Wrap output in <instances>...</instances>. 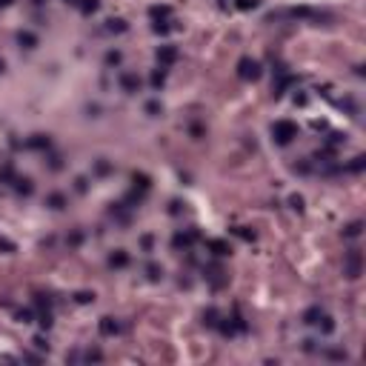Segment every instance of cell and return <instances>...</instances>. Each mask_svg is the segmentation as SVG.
<instances>
[{"label":"cell","instance_id":"1","mask_svg":"<svg viewBox=\"0 0 366 366\" xmlns=\"http://www.w3.org/2000/svg\"><path fill=\"white\" fill-rule=\"evenodd\" d=\"M277 18H289V20H312V23H326L332 20V15L326 12L309 9V6H297V9H283V12H272L266 20H277Z\"/></svg>","mask_w":366,"mask_h":366},{"label":"cell","instance_id":"2","mask_svg":"<svg viewBox=\"0 0 366 366\" xmlns=\"http://www.w3.org/2000/svg\"><path fill=\"white\" fill-rule=\"evenodd\" d=\"M295 138H297V123H292V120H275L272 123V140L277 146H289Z\"/></svg>","mask_w":366,"mask_h":366},{"label":"cell","instance_id":"3","mask_svg":"<svg viewBox=\"0 0 366 366\" xmlns=\"http://www.w3.org/2000/svg\"><path fill=\"white\" fill-rule=\"evenodd\" d=\"M363 272V255H360V249H349L346 257H343V275L349 280H357Z\"/></svg>","mask_w":366,"mask_h":366},{"label":"cell","instance_id":"4","mask_svg":"<svg viewBox=\"0 0 366 366\" xmlns=\"http://www.w3.org/2000/svg\"><path fill=\"white\" fill-rule=\"evenodd\" d=\"M198 240H200V232H198V229H186V232H175V235H172V246L180 252V249L195 246Z\"/></svg>","mask_w":366,"mask_h":366},{"label":"cell","instance_id":"5","mask_svg":"<svg viewBox=\"0 0 366 366\" xmlns=\"http://www.w3.org/2000/svg\"><path fill=\"white\" fill-rule=\"evenodd\" d=\"M238 78L240 80H257L260 78V63L252 58H240L238 60Z\"/></svg>","mask_w":366,"mask_h":366},{"label":"cell","instance_id":"6","mask_svg":"<svg viewBox=\"0 0 366 366\" xmlns=\"http://www.w3.org/2000/svg\"><path fill=\"white\" fill-rule=\"evenodd\" d=\"M155 58H158V66H172V63H178L180 52L178 46H158V52H155Z\"/></svg>","mask_w":366,"mask_h":366},{"label":"cell","instance_id":"7","mask_svg":"<svg viewBox=\"0 0 366 366\" xmlns=\"http://www.w3.org/2000/svg\"><path fill=\"white\" fill-rule=\"evenodd\" d=\"M206 280L212 283V289H223L229 283V275L223 272L220 266H209L206 269Z\"/></svg>","mask_w":366,"mask_h":366},{"label":"cell","instance_id":"8","mask_svg":"<svg viewBox=\"0 0 366 366\" xmlns=\"http://www.w3.org/2000/svg\"><path fill=\"white\" fill-rule=\"evenodd\" d=\"M120 89L126 92V95L140 92V78L135 75V72H123V75H120Z\"/></svg>","mask_w":366,"mask_h":366},{"label":"cell","instance_id":"9","mask_svg":"<svg viewBox=\"0 0 366 366\" xmlns=\"http://www.w3.org/2000/svg\"><path fill=\"white\" fill-rule=\"evenodd\" d=\"M295 83H297L295 75H286V72H280V75H277V83H275V98L286 95V92L292 89V86H295Z\"/></svg>","mask_w":366,"mask_h":366},{"label":"cell","instance_id":"10","mask_svg":"<svg viewBox=\"0 0 366 366\" xmlns=\"http://www.w3.org/2000/svg\"><path fill=\"white\" fill-rule=\"evenodd\" d=\"M129 260H132V257H129L126 249H115V252L109 255V266H112V269H126Z\"/></svg>","mask_w":366,"mask_h":366},{"label":"cell","instance_id":"11","mask_svg":"<svg viewBox=\"0 0 366 366\" xmlns=\"http://www.w3.org/2000/svg\"><path fill=\"white\" fill-rule=\"evenodd\" d=\"M98 329H100V335L103 337H112V335H118L120 332V326H118V320H115V317H100V323H98Z\"/></svg>","mask_w":366,"mask_h":366},{"label":"cell","instance_id":"12","mask_svg":"<svg viewBox=\"0 0 366 366\" xmlns=\"http://www.w3.org/2000/svg\"><path fill=\"white\" fill-rule=\"evenodd\" d=\"M206 246L212 249V255H218V257H226L229 252H232V246H229L223 238H212V240H206Z\"/></svg>","mask_w":366,"mask_h":366},{"label":"cell","instance_id":"13","mask_svg":"<svg viewBox=\"0 0 366 366\" xmlns=\"http://www.w3.org/2000/svg\"><path fill=\"white\" fill-rule=\"evenodd\" d=\"M46 206L55 209V212H60V209L69 206V200H66V195H63V192H52L49 198H46Z\"/></svg>","mask_w":366,"mask_h":366},{"label":"cell","instance_id":"14","mask_svg":"<svg viewBox=\"0 0 366 366\" xmlns=\"http://www.w3.org/2000/svg\"><path fill=\"white\" fill-rule=\"evenodd\" d=\"M26 146L38 149V152H46V149L52 146V140H49V135H32V138L26 140Z\"/></svg>","mask_w":366,"mask_h":366},{"label":"cell","instance_id":"15","mask_svg":"<svg viewBox=\"0 0 366 366\" xmlns=\"http://www.w3.org/2000/svg\"><path fill=\"white\" fill-rule=\"evenodd\" d=\"M126 29H129V23H126V20H120V18L106 20V26H103V32H109V35H123Z\"/></svg>","mask_w":366,"mask_h":366},{"label":"cell","instance_id":"16","mask_svg":"<svg viewBox=\"0 0 366 366\" xmlns=\"http://www.w3.org/2000/svg\"><path fill=\"white\" fill-rule=\"evenodd\" d=\"M12 186L18 189V195H23V198H29L32 192H35V183H32V178H15V183Z\"/></svg>","mask_w":366,"mask_h":366},{"label":"cell","instance_id":"17","mask_svg":"<svg viewBox=\"0 0 366 366\" xmlns=\"http://www.w3.org/2000/svg\"><path fill=\"white\" fill-rule=\"evenodd\" d=\"M152 20H172V6H149Z\"/></svg>","mask_w":366,"mask_h":366},{"label":"cell","instance_id":"18","mask_svg":"<svg viewBox=\"0 0 366 366\" xmlns=\"http://www.w3.org/2000/svg\"><path fill=\"white\" fill-rule=\"evenodd\" d=\"M215 329H218L223 337H235V335H238V332H235V323H232V317H220Z\"/></svg>","mask_w":366,"mask_h":366},{"label":"cell","instance_id":"19","mask_svg":"<svg viewBox=\"0 0 366 366\" xmlns=\"http://www.w3.org/2000/svg\"><path fill=\"white\" fill-rule=\"evenodd\" d=\"M18 43H20V49H35V46H38V35H35V32H20Z\"/></svg>","mask_w":366,"mask_h":366},{"label":"cell","instance_id":"20","mask_svg":"<svg viewBox=\"0 0 366 366\" xmlns=\"http://www.w3.org/2000/svg\"><path fill=\"white\" fill-rule=\"evenodd\" d=\"M363 169H366V158H363V155H355V158H352L346 166H343V172H352V175H357V172H363Z\"/></svg>","mask_w":366,"mask_h":366},{"label":"cell","instance_id":"21","mask_svg":"<svg viewBox=\"0 0 366 366\" xmlns=\"http://www.w3.org/2000/svg\"><path fill=\"white\" fill-rule=\"evenodd\" d=\"M320 315H323L320 306H309L306 312H303V323H306V326H315L317 320H320Z\"/></svg>","mask_w":366,"mask_h":366},{"label":"cell","instance_id":"22","mask_svg":"<svg viewBox=\"0 0 366 366\" xmlns=\"http://www.w3.org/2000/svg\"><path fill=\"white\" fill-rule=\"evenodd\" d=\"M175 29H178V26H175L172 20H155V23H152V32H155V35H169V32H175Z\"/></svg>","mask_w":366,"mask_h":366},{"label":"cell","instance_id":"23","mask_svg":"<svg viewBox=\"0 0 366 366\" xmlns=\"http://www.w3.org/2000/svg\"><path fill=\"white\" fill-rule=\"evenodd\" d=\"M149 83H152V89H160V86L166 83V66H158V69L152 72V78H149Z\"/></svg>","mask_w":366,"mask_h":366},{"label":"cell","instance_id":"24","mask_svg":"<svg viewBox=\"0 0 366 366\" xmlns=\"http://www.w3.org/2000/svg\"><path fill=\"white\" fill-rule=\"evenodd\" d=\"M132 183H135V189H143V192H149V186H152V178H149V175H143V172H135V175H132Z\"/></svg>","mask_w":366,"mask_h":366},{"label":"cell","instance_id":"25","mask_svg":"<svg viewBox=\"0 0 366 366\" xmlns=\"http://www.w3.org/2000/svg\"><path fill=\"white\" fill-rule=\"evenodd\" d=\"M218 320H220V312H218L215 306H209L206 312H203V323H206L209 329H215V326H218Z\"/></svg>","mask_w":366,"mask_h":366},{"label":"cell","instance_id":"26","mask_svg":"<svg viewBox=\"0 0 366 366\" xmlns=\"http://www.w3.org/2000/svg\"><path fill=\"white\" fill-rule=\"evenodd\" d=\"M78 9L83 12V15H95V12L100 9V0H78Z\"/></svg>","mask_w":366,"mask_h":366},{"label":"cell","instance_id":"27","mask_svg":"<svg viewBox=\"0 0 366 366\" xmlns=\"http://www.w3.org/2000/svg\"><path fill=\"white\" fill-rule=\"evenodd\" d=\"M317 326H320V332H323V335H332V332H335V320H332L329 315H320Z\"/></svg>","mask_w":366,"mask_h":366},{"label":"cell","instance_id":"28","mask_svg":"<svg viewBox=\"0 0 366 366\" xmlns=\"http://www.w3.org/2000/svg\"><path fill=\"white\" fill-rule=\"evenodd\" d=\"M360 232H363V223H360V220H352V223L343 229V238H357Z\"/></svg>","mask_w":366,"mask_h":366},{"label":"cell","instance_id":"29","mask_svg":"<svg viewBox=\"0 0 366 366\" xmlns=\"http://www.w3.org/2000/svg\"><path fill=\"white\" fill-rule=\"evenodd\" d=\"M109 172H112V163H109V160H103V158H100L98 163H95V175H100V178H106Z\"/></svg>","mask_w":366,"mask_h":366},{"label":"cell","instance_id":"30","mask_svg":"<svg viewBox=\"0 0 366 366\" xmlns=\"http://www.w3.org/2000/svg\"><path fill=\"white\" fill-rule=\"evenodd\" d=\"M0 183H15V169L6 163V166H0Z\"/></svg>","mask_w":366,"mask_h":366},{"label":"cell","instance_id":"31","mask_svg":"<svg viewBox=\"0 0 366 366\" xmlns=\"http://www.w3.org/2000/svg\"><path fill=\"white\" fill-rule=\"evenodd\" d=\"M35 306H38L40 312H46V309H52V297L49 295H35Z\"/></svg>","mask_w":366,"mask_h":366},{"label":"cell","instance_id":"32","mask_svg":"<svg viewBox=\"0 0 366 366\" xmlns=\"http://www.w3.org/2000/svg\"><path fill=\"white\" fill-rule=\"evenodd\" d=\"M146 277H149V280H160V277H163V269H160L158 263H149V266H146Z\"/></svg>","mask_w":366,"mask_h":366},{"label":"cell","instance_id":"33","mask_svg":"<svg viewBox=\"0 0 366 366\" xmlns=\"http://www.w3.org/2000/svg\"><path fill=\"white\" fill-rule=\"evenodd\" d=\"M340 143H343V135H340V132H329V135H326V146L329 149L340 146Z\"/></svg>","mask_w":366,"mask_h":366},{"label":"cell","instance_id":"34","mask_svg":"<svg viewBox=\"0 0 366 366\" xmlns=\"http://www.w3.org/2000/svg\"><path fill=\"white\" fill-rule=\"evenodd\" d=\"M235 6H238L240 12H249V9H257L260 0H235Z\"/></svg>","mask_w":366,"mask_h":366},{"label":"cell","instance_id":"35","mask_svg":"<svg viewBox=\"0 0 366 366\" xmlns=\"http://www.w3.org/2000/svg\"><path fill=\"white\" fill-rule=\"evenodd\" d=\"M232 323H235V332H238V335H243V332H246V320H243V317H240V312H235V317H232Z\"/></svg>","mask_w":366,"mask_h":366},{"label":"cell","instance_id":"36","mask_svg":"<svg viewBox=\"0 0 366 366\" xmlns=\"http://www.w3.org/2000/svg\"><path fill=\"white\" fill-rule=\"evenodd\" d=\"M232 235H238V238H243V240H255V232H249L246 226H235Z\"/></svg>","mask_w":366,"mask_h":366},{"label":"cell","instance_id":"37","mask_svg":"<svg viewBox=\"0 0 366 366\" xmlns=\"http://www.w3.org/2000/svg\"><path fill=\"white\" fill-rule=\"evenodd\" d=\"M120 60H123V55H120L118 49H112V52H106V66H118Z\"/></svg>","mask_w":366,"mask_h":366},{"label":"cell","instance_id":"38","mask_svg":"<svg viewBox=\"0 0 366 366\" xmlns=\"http://www.w3.org/2000/svg\"><path fill=\"white\" fill-rule=\"evenodd\" d=\"M18 320H20V323H32V320H35V309H20Z\"/></svg>","mask_w":366,"mask_h":366},{"label":"cell","instance_id":"39","mask_svg":"<svg viewBox=\"0 0 366 366\" xmlns=\"http://www.w3.org/2000/svg\"><path fill=\"white\" fill-rule=\"evenodd\" d=\"M75 300L86 306V303H92V300H95V292H75Z\"/></svg>","mask_w":366,"mask_h":366},{"label":"cell","instance_id":"40","mask_svg":"<svg viewBox=\"0 0 366 366\" xmlns=\"http://www.w3.org/2000/svg\"><path fill=\"white\" fill-rule=\"evenodd\" d=\"M38 323H40V326H43V329H49V326H52V309H46V312H40V315H38Z\"/></svg>","mask_w":366,"mask_h":366},{"label":"cell","instance_id":"41","mask_svg":"<svg viewBox=\"0 0 366 366\" xmlns=\"http://www.w3.org/2000/svg\"><path fill=\"white\" fill-rule=\"evenodd\" d=\"M86 360H89V363H100V360H103V352H100V349H89V352H86Z\"/></svg>","mask_w":366,"mask_h":366},{"label":"cell","instance_id":"42","mask_svg":"<svg viewBox=\"0 0 366 366\" xmlns=\"http://www.w3.org/2000/svg\"><path fill=\"white\" fill-rule=\"evenodd\" d=\"M15 249H18V246H15L9 238H3V235H0V252H6V255H9V252H15Z\"/></svg>","mask_w":366,"mask_h":366},{"label":"cell","instance_id":"43","mask_svg":"<svg viewBox=\"0 0 366 366\" xmlns=\"http://www.w3.org/2000/svg\"><path fill=\"white\" fill-rule=\"evenodd\" d=\"M49 169H52V172L63 169V158H60V155H49Z\"/></svg>","mask_w":366,"mask_h":366},{"label":"cell","instance_id":"44","mask_svg":"<svg viewBox=\"0 0 366 366\" xmlns=\"http://www.w3.org/2000/svg\"><path fill=\"white\" fill-rule=\"evenodd\" d=\"M289 206L295 209V212H303V198H300V195H292V198H289Z\"/></svg>","mask_w":366,"mask_h":366},{"label":"cell","instance_id":"45","mask_svg":"<svg viewBox=\"0 0 366 366\" xmlns=\"http://www.w3.org/2000/svg\"><path fill=\"white\" fill-rule=\"evenodd\" d=\"M146 112L152 115V118H158V115H160V103H158V100H149V103H146Z\"/></svg>","mask_w":366,"mask_h":366},{"label":"cell","instance_id":"46","mask_svg":"<svg viewBox=\"0 0 366 366\" xmlns=\"http://www.w3.org/2000/svg\"><path fill=\"white\" fill-rule=\"evenodd\" d=\"M326 357H332V360H346V352L343 349H329Z\"/></svg>","mask_w":366,"mask_h":366},{"label":"cell","instance_id":"47","mask_svg":"<svg viewBox=\"0 0 366 366\" xmlns=\"http://www.w3.org/2000/svg\"><path fill=\"white\" fill-rule=\"evenodd\" d=\"M140 246H143V252H152V246H155V238H152V235H143V238H140Z\"/></svg>","mask_w":366,"mask_h":366},{"label":"cell","instance_id":"48","mask_svg":"<svg viewBox=\"0 0 366 366\" xmlns=\"http://www.w3.org/2000/svg\"><path fill=\"white\" fill-rule=\"evenodd\" d=\"M86 189H89V180H86V178H78V180H75V192H80V195H83Z\"/></svg>","mask_w":366,"mask_h":366},{"label":"cell","instance_id":"49","mask_svg":"<svg viewBox=\"0 0 366 366\" xmlns=\"http://www.w3.org/2000/svg\"><path fill=\"white\" fill-rule=\"evenodd\" d=\"M83 243V232H72L69 235V246H80Z\"/></svg>","mask_w":366,"mask_h":366},{"label":"cell","instance_id":"50","mask_svg":"<svg viewBox=\"0 0 366 366\" xmlns=\"http://www.w3.org/2000/svg\"><path fill=\"white\" fill-rule=\"evenodd\" d=\"M32 343H35L38 349H46V352H49V343H46V337H43V335H35V340H32Z\"/></svg>","mask_w":366,"mask_h":366},{"label":"cell","instance_id":"51","mask_svg":"<svg viewBox=\"0 0 366 366\" xmlns=\"http://www.w3.org/2000/svg\"><path fill=\"white\" fill-rule=\"evenodd\" d=\"M306 95H295V106H306Z\"/></svg>","mask_w":366,"mask_h":366},{"label":"cell","instance_id":"52","mask_svg":"<svg viewBox=\"0 0 366 366\" xmlns=\"http://www.w3.org/2000/svg\"><path fill=\"white\" fill-rule=\"evenodd\" d=\"M172 215H180V200H172V209H169Z\"/></svg>","mask_w":366,"mask_h":366},{"label":"cell","instance_id":"53","mask_svg":"<svg viewBox=\"0 0 366 366\" xmlns=\"http://www.w3.org/2000/svg\"><path fill=\"white\" fill-rule=\"evenodd\" d=\"M12 3H15V0H0V6H12Z\"/></svg>","mask_w":366,"mask_h":366},{"label":"cell","instance_id":"54","mask_svg":"<svg viewBox=\"0 0 366 366\" xmlns=\"http://www.w3.org/2000/svg\"><path fill=\"white\" fill-rule=\"evenodd\" d=\"M32 3H35V6H43V3H46V0H32Z\"/></svg>","mask_w":366,"mask_h":366},{"label":"cell","instance_id":"55","mask_svg":"<svg viewBox=\"0 0 366 366\" xmlns=\"http://www.w3.org/2000/svg\"><path fill=\"white\" fill-rule=\"evenodd\" d=\"M66 3H72V6H78V0H66Z\"/></svg>","mask_w":366,"mask_h":366},{"label":"cell","instance_id":"56","mask_svg":"<svg viewBox=\"0 0 366 366\" xmlns=\"http://www.w3.org/2000/svg\"><path fill=\"white\" fill-rule=\"evenodd\" d=\"M3 69H6V63H3V60H0V72H3Z\"/></svg>","mask_w":366,"mask_h":366}]
</instances>
